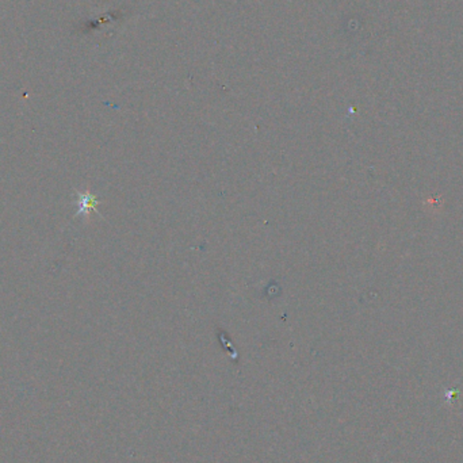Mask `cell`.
Instances as JSON below:
<instances>
[{
    "label": "cell",
    "instance_id": "6da1fadb",
    "mask_svg": "<svg viewBox=\"0 0 463 463\" xmlns=\"http://www.w3.org/2000/svg\"><path fill=\"white\" fill-rule=\"evenodd\" d=\"M96 205H98V201H96L95 197H92L90 194H81L77 214H88V213L95 209Z\"/></svg>",
    "mask_w": 463,
    "mask_h": 463
}]
</instances>
